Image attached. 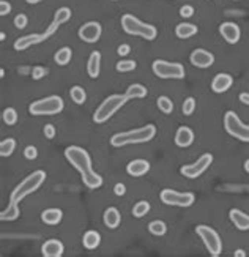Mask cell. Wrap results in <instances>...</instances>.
<instances>
[{"instance_id": "obj_1", "label": "cell", "mask_w": 249, "mask_h": 257, "mask_svg": "<svg viewBox=\"0 0 249 257\" xmlns=\"http://www.w3.org/2000/svg\"><path fill=\"white\" fill-rule=\"evenodd\" d=\"M156 136V126L155 125H145L142 128H136V130L117 133L110 138V146L112 147H125L131 146V144H143L151 141Z\"/></svg>"}, {"instance_id": "obj_2", "label": "cell", "mask_w": 249, "mask_h": 257, "mask_svg": "<svg viewBox=\"0 0 249 257\" xmlns=\"http://www.w3.org/2000/svg\"><path fill=\"white\" fill-rule=\"evenodd\" d=\"M122 29L125 34L133 37H141L147 41H153L158 37V29L147 22H142L133 14H123L122 16Z\"/></svg>"}, {"instance_id": "obj_3", "label": "cell", "mask_w": 249, "mask_h": 257, "mask_svg": "<svg viewBox=\"0 0 249 257\" xmlns=\"http://www.w3.org/2000/svg\"><path fill=\"white\" fill-rule=\"evenodd\" d=\"M46 182V172L44 171H35L32 172L29 177H26L18 186H16L11 194H10V200H13V202H21L22 199H26L29 194H32V192H35L36 189H39V186Z\"/></svg>"}, {"instance_id": "obj_4", "label": "cell", "mask_w": 249, "mask_h": 257, "mask_svg": "<svg viewBox=\"0 0 249 257\" xmlns=\"http://www.w3.org/2000/svg\"><path fill=\"white\" fill-rule=\"evenodd\" d=\"M128 101L126 95H110L107 96L106 100H104L98 108H96L95 114H93V122L95 123H104L107 122V120L117 114L118 109H122L125 106V103Z\"/></svg>"}, {"instance_id": "obj_5", "label": "cell", "mask_w": 249, "mask_h": 257, "mask_svg": "<svg viewBox=\"0 0 249 257\" xmlns=\"http://www.w3.org/2000/svg\"><path fill=\"white\" fill-rule=\"evenodd\" d=\"M63 108H65V101L57 95H51L32 103L29 106V112L32 115H55L60 114Z\"/></svg>"}, {"instance_id": "obj_6", "label": "cell", "mask_w": 249, "mask_h": 257, "mask_svg": "<svg viewBox=\"0 0 249 257\" xmlns=\"http://www.w3.org/2000/svg\"><path fill=\"white\" fill-rule=\"evenodd\" d=\"M151 70H153L155 76L159 79H183L184 74H186L181 63L159 60V59L151 63Z\"/></svg>"}, {"instance_id": "obj_7", "label": "cell", "mask_w": 249, "mask_h": 257, "mask_svg": "<svg viewBox=\"0 0 249 257\" xmlns=\"http://www.w3.org/2000/svg\"><path fill=\"white\" fill-rule=\"evenodd\" d=\"M196 232L200 237V240L204 242L207 251L210 253V256L218 257L222 253V240L214 229H212L210 226H205V224H200V226L196 227Z\"/></svg>"}, {"instance_id": "obj_8", "label": "cell", "mask_w": 249, "mask_h": 257, "mask_svg": "<svg viewBox=\"0 0 249 257\" xmlns=\"http://www.w3.org/2000/svg\"><path fill=\"white\" fill-rule=\"evenodd\" d=\"M224 128L226 131L242 142H249V125H245L234 110H227L224 115Z\"/></svg>"}, {"instance_id": "obj_9", "label": "cell", "mask_w": 249, "mask_h": 257, "mask_svg": "<svg viewBox=\"0 0 249 257\" xmlns=\"http://www.w3.org/2000/svg\"><path fill=\"white\" fill-rule=\"evenodd\" d=\"M65 158L68 159V163L76 167V169L84 174L87 171H92V158L88 155V151L84 150L82 147L71 146L65 150Z\"/></svg>"}, {"instance_id": "obj_10", "label": "cell", "mask_w": 249, "mask_h": 257, "mask_svg": "<svg viewBox=\"0 0 249 257\" xmlns=\"http://www.w3.org/2000/svg\"><path fill=\"white\" fill-rule=\"evenodd\" d=\"M159 199H161V202L166 205L188 208L191 205H194L196 194L194 192H178L174 189H163L159 192Z\"/></svg>"}, {"instance_id": "obj_11", "label": "cell", "mask_w": 249, "mask_h": 257, "mask_svg": "<svg viewBox=\"0 0 249 257\" xmlns=\"http://www.w3.org/2000/svg\"><path fill=\"white\" fill-rule=\"evenodd\" d=\"M212 163H213V155L205 153L192 164L183 166L180 169V172H181L183 177H186V179H197V177H200L204 172H207V169L212 166Z\"/></svg>"}, {"instance_id": "obj_12", "label": "cell", "mask_w": 249, "mask_h": 257, "mask_svg": "<svg viewBox=\"0 0 249 257\" xmlns=\"http://www.w3.org/2000/svg\"><path fill=\"white\" fill-rule=\"evenodd\" d=\"M101 34H103V26L96 21H88V22L82 24V26L79 27V32H77L79 38H81L84 43H88V44H93V43L98 41V39L101 38Z\"/></svg>"}, {"instance_id": "obj_13", "label": "cell", "mask_w": 249, "mask_h": 257, "mask_svg": "<svg viewBox=\"0 0 249 257\" xmlns=\"http://www.w3.org/2000/svg\"><path fill=\"white\" fill-rule=\"evenodd\" d=\"M51 37H52V34L47 29H46V32H43V34H30V35H26V37H21L14 41V49L16 51H26L32 46L46 41V39L51 38Z\"/></svg>"}, {"instance_id": "obj_14", "label": "cell", "mask_w": 249, "mask_h": 257, "mask_svg": "<svg viewBox=\"0 0 249 257\" xmlns=\"http://www.w3.org/2000/svg\"><path fill=\"white\" fill-rule=\"evenodd\" d=\"M189 62L194 65L196 68H210L213 63H214V55L207 51V49H202V47H197L191 52L189 55Z\"/></svg>"}, {"instance_id": "obj_15", "label": "cell", "mask_w": 249, "mask_h": 257, "mask_svg": "<svg viewBox=\"0 0 249 257\" xmlns=\"http://www.w3.org/2000/svg\"><path fill=\"white\" fill-rule=\"evenodd\" d=\"M219 34L229 44H237L242 38V29L235 22H222L219 26Z\"/></svg>"}, {"instance_id": "obj_16", "label": "cell", "mask_w": 249, "mask_h": 257, "mask_svg": "<svg viewBox=\"0 0 249 257\" xmlns=\"http://www.w3.org/2000/svg\"><path fill=\"white\" fill-rule=\"evenodd\" d=\"M232 85H234V77L227 73H219L213 77L212 90L214 93H226Z\"/></svg>"}, {"instance_id": "obj_17", "label": "cell", "mask_w": 249, "mask_h": 257, "mask_svg": "<svg viewBox=\"0 0 249 257\" xmlns=\"http://www.w3.org/2000/svg\"><path fill=\"white\" fill-rule=\"evenodd\" d=\"M65 253V246L60 242V240H55V238H51V240H46L41 246V254L44 257H60Z\"/></svg>"}, {"instance_id": "obj_18", "label": "cell", "mask_w": 249, "mask_h": 257, "mask_svg": "<svg viewBox=\"0 0 249 257\" xmlns=\"http://www.w3.org/2000/svg\"><path fill=\"white\" fill-rule=\"evenodd\" d=\"M194 142V131L188 126H180L175 133V146L186 148Z\"/></svg>"}, {"instance_id": "obj_19", "label": "cell", "mask_w": 249, "mask_h": 257, "mask_svg": "<svg viewBox=\"0 0 249 257\" xmlns=\"http://www.w3.org/2000/svg\"><path fill=\"white\" fill-rule=\"evenodd\" d=\"M126 172L131 177H143L150 172V163L147 159H134L126 166Z\"/></svg>"}, {"instance_id": "obj_20", "label": "cell", "mask_w": 249, "mask_h": 257, "mask_svg": "<svg viewBox=\"0 0 249 257\" xmlns=\"http://www.w3.org/2000/svg\"><path fill=\"white\" fill-rule=\"evenodd\" d=\"M229 218L238 230H249V215H246L245 212L238 210V208H232L229 212Z\"/></svg>"}, {"instance_id": "obj_21", "label": "cell", "mask_w": 249, "mask_h": 257, "mask_svg": "<svg viewBox=\"0 0 249 257\" xmlns=\"http://www.w3.org/2000/svg\"><path fill=\"white\" fill-rule=\"evenodd\" d=\"M103 221L106 224V227L117 229L120 226V222H122V215H120L118 208H115V207L106 208V212L103 215Z\"/></svg>"}, {"instance_id": "obj_22", "label": "cell", "mask_w": 249, "mask_h": 257, "mask_svg": "<svg viewBox=\"0 0 249 257\" xmlns=\"http://www.w3.org/2000/svg\"><path fill=\"white\" fill-rule=\"evenodd\" d=\"M87 73L92 79H96L101 73V54L98 51H93L87 62Z\"/></svg>"}, {"instance_id": "obj_23", "label": "cell", "mask_w": 249, "mask_h": 257, "mask_svg": "<svg viewBox=\"0 0 249 257\" xmlns=\"http://www.w3.org/2000/svg\"><path fill=\"white\" fill-rule=\"evenodd\" d=\"M63 220V212L60 208H46L41 213V221L47 226H57Z\"/></svg>"}, {"instance_id": "obj_24", "label": "cell", "mask_w": 249, "mask_h": 257, "mask_svg": "<svg viewBox=\"0 0 249 257\" xmlns=\"http://www.w3.org/2000/svg\"><path fill=\"white\" fill-rule=\"evenodd\" d=\"M82 183L88 189H98V188L103 186L104 180H103V177L100 174H96L92 169V171H87V172L82 174Z\"/></svg>"}, {"instance_id": "obj_25", "label": "cell", "mask_w": 249, "mask_h": 257, "mask_svg": "<svg viewBox=\"0 0 249 257\" xmlns=\"http://www.w3.org/2000/svg\"><path fill=\"white\" fill-rule=\"evenodd\" d=\"M197 32H199L197 26L196 24H191V22H181L175 27V35L180 39H188L191 37L197 35Z\"/></svg>"}, {"instance_id": "obj_26", "label": "cell", "mask_w": 249, "mask_h": 257, "mask_svg": "<svg viewBox=\"0 0 249 257\" xmlns=\"http://www.w3.org/2000/svg\"><path fill=\"white\" fill-rule=\"evenodd\" d=\"M82 245L85 250H96L100 245H101V235H100V232H96V230H87L84 237H82Z\"/></svg>"}, {"instance_id": "obj_27", "label": "cell", "mask_w": 249, "mask_h": 257, "mask_svg": "<svg viewBox=\"0 0 249 257\" xmlns=\"http://www.w3.org/2000/svg\"><path fill=\"white\" fill-rule=\"evenodd\" d=\"M71 59H73V51H71V47H68V46L60 47V49L54 54V60L60 67H67L71 62Z\"/></svg>"}, {"instance_id": "obj_28", "label": "cell", "mask_w": 249, "mask_h": 257, "mask_svg": "<svg viewBox=\"0 0 249 257\" xmlns=\"http://www.w3.org/2000/svg\"><path fill=\"white\" fill-rule=\"evenodd\" d=\"M19 207H18V202H13L10 200V204L5 208V210L0 213V220L2 221H14L19 218Z\"/></svg>"}, {"instance_id": "obj_29", "label": "cell", "mask_w": 249, "mask_h": 257, "mask_svg": "<svg viewBox=\"0 0 249 257\" xmlns=\"http://www.w3.org/2000/svg\"><path fill=\"white\" fill-rule=\"evenodd\" d=\"M126 98L128 100H134V98H145L147 96V88L143 87L142 84H131L130 87L126 88Z\"/></svg>"}, {"instance_id": "obj_30", "label": "cell", "mask_w": 249, "mask_h": 257, "mask_svg": "<svg viewBox=\"0 0 249 257\" xmlns=\"http://www.w3.org/2000/svg\"><path fill=\"white\" fill-rule=\"evenodd\" d=\"M16 150V141L13 138H8V139H3L0 142V156H11Z\"/></svg>"}, {"instance_id": "obj_31", "label": "cell", "mask_w": 249, "mask_h": 257, "mask_svg": "<svg viewBox=\"0 0 249 257\" xmlns=\"http://www.w3.org/2000/svg\"><path fill=\"white\" fill-rule=\"evenodd\" d=\"M70 96H71V100H73L76 104H84L87 101V93L85 90L81 87V85H74V87H71V90H70Z\"/></svg>"}, {"instance_id": "obj_32", "label": "cell", "mask_w": 249, "mask_h": 257, "mask_svg": "<svg viewBox=\"0 0 249 257\" xmlns=\"http://www.w3.org/2000/svg\"><path fill=\"white\" fill-rule=\"evenodd\" d=\"M156 106L158 109L163 112V114H172L174 112V101L169 98V96H159V98L156 100Z\"/></svg>"}, {"instance_id": "obj_33", "label": "cell", "mask_w": 249, "mask_h": 257, "mask_svg": "<svg viewBox=\"0 0 249 257\" xmlns=\"http://www.w3.org/2000/svg\"><path fill=\"white\" fill-rule=\"evenodd\" d=\"M148 230H150V234H153L156 237H163V235H166V232H167V226H166L164 221L155 220V221H151L148 224Z\"/></svg>"}, {"instance_id": "obj_34", "label": "cell", "mask_w": 249, "mask_h": 257, "mask_svg": "<svg viewBox=\"0 0 249 257\" xmlns=\"http://www.w3.org/2000/svg\"><path fill=\"white\" fill-rule=\"evenodd\" d=\"M71 14H73V13H71V10L68 6H62L54 14V22H57L59 26H62V24H65V22H68L71 19Z\"/></svg>"}, {"instance_id": "obj_35", "label": "cell", "mask_w": 249, "mask_h": 257, "mask_svg": "<svg viewBox=\"0 0 249 257\" xmlns=\"http://www.w3.org/2000/svg\"><path fill=\"white\" fill-rule=\"evenodd\" d=\"M150 208L151 207H150V204L147 202V200H139V202L133 207V216L134 218H143L145 215H148Z\"/></svg>"}, {"instance_id": "obj_36", "label": "cell", "mask_w": 249, "mask_h": 257, "mask_svg": "<svg viewBox=\"0 0 249 257\" xmlns=\"http://www.w3.org/2000/svg\"><path fill=\"white\" fill-rule=\"evenodd\" d=\"M18 110H16L14 108H6L3 110V114H2V120H3V123L8 125V126H13L18 123Z\"/></svg>"}, {"instance_id": "obj_37", "label": "cell", "mask_w": 249, "mask_h": 257, "mask_svg": "<svg viewBox=\"0 0 249 257\" xmlns=\"http://www.w3.org/2000/svg\"><path fill=\"white\" fill-rule=\"evenodd\" d=\"M136 67H138L136 60H120L115 65V70L118 73H130V71L136 70Z\"/></svg>"}, {"instance_id": "obj_38", "label": "cell", "mask_w": 249, "mask_h": 257, "mask_svg": "<svg viewBox=\"0 0 249 257\" xmlns=\"http://www.w3.org/2000/svg\"><path fill=\"white\" fill-rule=\"evenodd\" d=\"M181 110H183L184 115H192V114H194V110H196V100L192 98V96H188V98L184 100L183 104H181Z\"/></svg>"}, {"instance_id": "obj_39", "label": "cell", "mask_w": 249, "mask_h": 257, "mask_svg": "<svg viewBox=\"0 0 249 257\" xmlns=\"http://www.w3.org/2000/svg\"><path fill=\"white\" fill-rule=\"evenodd\" d=\"M47 73H49V70L41 67V65H38V67H34L30 76H32V79H34V81H39V79H43Z\"/></svg>"}, {"instance_id": "obj_40", "label": "cell", "mask_w": 249, "mask_h": 257, "mask_svg": "<svg viewBox=\"0 0 249 257\" xmlns=\"http://www.w3.org/2000/svg\"><path fill=\"white\" fill-rule=\"evenodd\" d=\"M14 26H16V29H19V30H22V29H26L27 27V24H29V18H27V16L26 14H18V16H16V18H14Z\"/></svg>"}, {"instance_id": "obj_41", "label": "cell", "mask_w": 249, "mask_h": 257, "mask_svg": "<svg viewBox=\"0 0 249 257\" xmlns=\"http://www.w3.org/2000/svg\"><path fill=\"white\" fill-rule=\"evenodd\" d=\"M55 126L54 125H51V123H46L44 126H43V134H44V138L46 139H54L55 138Z\"/></svg>"}, {"instance_id": "obj_42", "label": "cell", "mask_w": 249, "mask_h": 257, "mask_svg": "<svg viewBox=\"0 0 249 257\" xmlns=\"http://www.w3.org/2000/svg\"><path fill=\"white\" fill-rule=\"evenodd\" d=\"M194 14V6H191V5H183L180 8V16L184 19H189L191 16Z\"/></svg>"}, {"instance_id": "obj_43", "label": "cell", "mask_w": 249, "mask_h": 257, "mask_svg": "<svg viewBox=\"0 0 249 257\" xmlns=\"http://www.w3.org/2000/svg\"><path fill=\"white\" fill-rule=\"evenodd\" d=\"M24 156H26L27 159H36V158H38V150H36V147H34V146L26 147V148H24Z\"/></svg>"}, {"instance_id": "obj_44", "label": "cell", "mask_w": 249, "mask_h": 257, "mask_svg": "<svg viewBox=\"0 0 249 257\" xmlns=\"http://www.w3.org/2000/svg\"><path fill=\"white\" fill-rule=\"evenodd\" d=\"M11 13V3L6 2V0H2L0 2V16H6Z\"/></svg>"}, {"instance_id": "obj_45", "label": "cell", "mask_w": 249, "mask_h": 257, "mask_svg": "<svg viewBox=\"0 0 249 257\" xmlns=\"http://www.w3.org/2000/svg\"><path fill=\"white\" fill-rule=\"evenodd\" d=\"M130 52H131V46L130 44H120L117 47V54L120 55V57H126V55Z\"/></svg>"}, {"instance_id": "obj_46", "label": "cell", "mask_w": 249, "mask_h": 257, "mask_svg": "<svg viewBox=\"0 0 249 257\" xmlns=\"http://www.w3.org/2000/svg\"><path fill=\"white\" fill-rule=\"evenodd\" d=\"M114 192L117 196H125L126 194V186L123 183H117L115 186H114Z\"/></svg>"}, {"instance_id": "obj_47", "label": "cell", "mask_w": 249, "mask_h": 257, "mask_svg": "<svg viewBox=\"0 0 249 257\" xmlns=\"http://www.w3.org/2000/svg\"><path fill=\"white\" fill-rule=\"evenodd\" d=\"M238 100L242 101L243 104H246V106H249V93H240V96H238Z\"/></svg>"}, {"instance_id": "obj_48", "label": "cell", "mask_w": 249, "mask_h": 257, "mask_svg": "<svg viewBox=\"0 0 249 257\" xmlns=\"http://www.w3.org/2000/svg\"><path fill=\"white\" fill-rule=\"evenodd\" d=\"M234 256H235V257H246V253H245L243 250H237V251L234 253Z\"/></svg>"}, {"instance_id": "obj_49", "label": "cell", "mask_w": 249, "mask_h": 257, "mask_svg": "<svg viewBox=\"0 0 249 257\" xmlns=\"http://www.w3.org/2000/svg\"><path fill=\"white\" fill-rule=\"evenodd\" d=\"M27 3H30V5H35V3H39V2H43V0H26Z\"/></svg>"}, {"instance_id": "obj_50", "label": "cell", "mask_w": 249, "mask_h": 257, "mask_svg": "<svg viewBox=\"0 0 249 257\" xmlns=\"http://www.w3.org/2000/svg\"><path fill=\"white\" fill-rule=\"evenodd\" d=\"M245 171H246V172L249 174V158H248L246 161H245Z\"/></svg>"}, {"instance_id": "obj_51", "label": "cell", "mask_w": 249, "mask_h": 257, "mask_svg": "<svg viewBox=\"0 0 249 257\" xmlns=\"http://www.w3.org/2000/svg\"><path fill=\"white\" fill-rule=\"evenodd\" d=\"M3 39H5V34L2 32V34H0V41H3Z\"/></svg>"}, {"instance_id": "obj_52", "label": "cell", "mask_w": 249, "mask_h": 257, "mask_svg": "<svg viewBox=\"0 0 249 257\" xmlns=\"http://www.w3.org/2000/svg\"><path fill=\"white\" fill-rule=\"evenodd\" d=\"M112 2H117V0H112Z\"/></svg>"}]
</instances>
